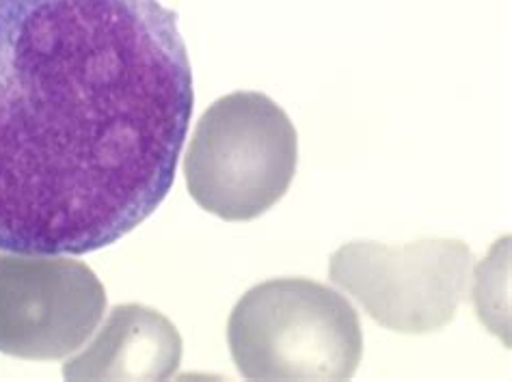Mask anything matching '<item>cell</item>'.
<instances>
[{
    "label": "cell",
    "instance_id": "1",
    "mask_svg": "<svg viewBox=\"0 0 512 382\" xmlns=\"http://www.w3.org/2000/svg\"><path fill=\"white\" fill-rule=\"evenodd\" d=\"M195 104L158 0H0V251L85 255L173 186Z\"/></svg>",
    "mask_w": 512,
    "mask_h": 382
},
{
    "label": "cell",
    "instance_id": "2",
    "mask_svg": "<svg viewBox=\"0 0 512 382\" xmlns=\"http://www.w3.org/2000/svg\"><path fill=\"white\" fill-rule=\"evenodd\" d=\"M227 339L249 380H350L363 354L355 307L309 279L255 285L234 307Z\"/></svg>",
    "mask_w": 512,
    "mask_h": 382
},
{
    "label": "cell",
    "instance_id": "3",
    "mask_svg": "<svg viewBox=\"0 0 512 382\" xmlns=\"http://www.w3.org/2000/svg\"><path fill=\"white\" fill-rule=\"evenodd\" d=\"M299 136L268 95L236 91L201 115L184 160L188 193L223 221H253L288 193Z\"/></svg>",
    "mask_w": 512,
    "mask_h": 382
},
{
    "label": "cell",
    "instance_id": "4",
    "mask_svg": "<svg viewBox=\"0 0 512 382\" xmlns=\"http://www.w3.org/2000/svg\"><path fill=\"white\" fill-rule=\"evenodd\" d=\"M474 255L461 240L402 247L350 242L331 257V281L368 316L396 333L424 335L448 326L469 288Z\"/></svg>",
    "mask_w": 512,
    "mask_h": 382
},
{
    "label": "cell",
    "instance_id": "5",
    "mask_svg": "<svg viewBox=\"0 0 512 382\" xmlns=\"http://www.w3.org/2000/svg\"><path fill=\"white\" fill-rule=\"evenodd\" d=\"M104 309L106 292L85 264L0 251V352L63 359L98 329Z\"/></svg>",
    "mask_w": 512,
    "mask_h": 382
},
{
    "label": "cell",
    "instance_id": "6",
    "mask_svg": "<svg viewBox=\"0 0 512 382\" xmlns=\"http://www.w3.org/2000/svg\"><path fill=\"white\" fill-rule=\"evenodd\" d=\"M182 361V337L150 307L119 305L91 344L63 365L67 380H167Z\"/></svg>",
    "mask_w": 512,
    "mask_h": 382
}]
</instances>
